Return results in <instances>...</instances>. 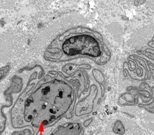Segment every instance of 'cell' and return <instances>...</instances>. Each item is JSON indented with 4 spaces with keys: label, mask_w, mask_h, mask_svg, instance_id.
I'll list each match as a JSON object with an SVG mask.
<instances>
[{
    "label": "cell",
    "mask_w": 154,
    "mask_h": 135,
    "mask_svg": "<svg viewBox=\"0 0 154 135\" xmlns=\"http://www.w3.org/2000/svg\"><path fill=\"white\" fill-rule=\"evenodd\" d=\"M63 49L68 55H86L97 58L102 55L99 42L89 35L78 36L71 38L64 43Z\"/></svg>",
    "instance_id": "6da1fadb"
},
{
    "label": "cell",
    "mask_w": 154,
    "mask_h": 135,
    "mask_svg": "<svg viewBox=\"0 0 154 135\" xmlns=\"http://www.w3.org/2000/svg\"><path fill=\"white\" fill-rule=\"evenodd\" d=\"M139 98L137 92L129 90L120 96L119 101L123 106H134L138 103Z\"/></svg>",
    "instance_id": "7a4b0ae2"
},
{
    "label": "cell",
    "mask_w": 154,
    "mask_h": 135,
    "mask_svg": "<svg viewBox=\"0 0 154 135\" xmlns=\"http://www.w3.org/2000/svg\"><path fill=\"white\" fill-rule=\"evenodd\" d=\"M113 131L115 134L118 135H124L126 132V128L120 120H117L114 124Z\"/></svg>",
    "instance_id": "3957f363"
},
{
    "label": "cell",
    "mask_w": 154,
    "mask_h": 135,
    "mask_svg": "<svg viewBox=\"0 0 154 135\" xmlns=\"http://www.w3.org/2000/svg\"><path fill=\"white\" fill-rule=\"evenodd\" d=\"M138 106L140 108L154 114V98H153L152 101L149 103L139 104Z\"/></svg>",
    "instance_id": "277c9868"
},
{
    "label": "cell",
    "mask_w": 154,
    "mask_h": 135,
    "mask_svg": "<svg viewBox=\"0 0 154 135\" xmlns=\"http://www.w3.org/2000/svg\"><path fill=\"white\" fill-rule=\"evenodd\" d=\"M142 54L144 55L147 58L154 62V53L150 50L149 49H146L143 52H142Z\"/></svg>",
    "instance_id": "5b68a950"
},
{
    "label": "cell",
    "mask_w": 154,
    "mask_h": 135,
    "mask_svg": "<svg viewBox=\"0 0 154 135\" xmlns=\"http://www.w3.org/2000/svg\"><path fill=\"white\" fill-rule=\"evenodd\" d=\"M145 61H146V62L147 64V66H149V69L150 70L151 76H152L153 78L154 79V64L151 61L147 60L146 58H145Z\"/></svg>",
    "instance_id": "8992f818"
},
{
    "label": "cell",
    "mask_w": 154,
    "mask_h": 135,
    "mask_svg": "<svg viewBox=\"0 0 154 135\" xmlns=\"http://www.w3.org/2000/svg\"><path fill=\"white\" fill-rule=\"evenodd\" d=\"M147 0H135L134 2V5L135 6H139L144 4Z\"/></svg>",
    "instance_id": "52a82bcc"
},
{
    "label": "cell",
    "mask_w": 154,
    "mask_h": 135,
    "mask_svg": "<svg viewBox=\"0 0 154 135\" xmlns=\"http://www.w3.org/2000/svg\"><path fill=\"white\" fill-rule=\"evenodd\" d=\"M148 46L151 48V49H154V36L152 40L149 41Z\"/></svg>",
    "instance_id": "ba28073f"
},
{
    "label": "cell",
    "mask_w": 154,
    "mask_h": 135,
    "mask_svg": "<svg viewBox=\"0 0 154 135\" xmlns=\"http://www.w3.org/2000/svg\"><path fill=\"white\" fill-rule=\"evenodd\" d=\"M148 49H149L151 51L153 52L154 53V49H151V48H148Z\"/></svg>",
    "instance_id": "9c48e42d"
}]
</instances>
